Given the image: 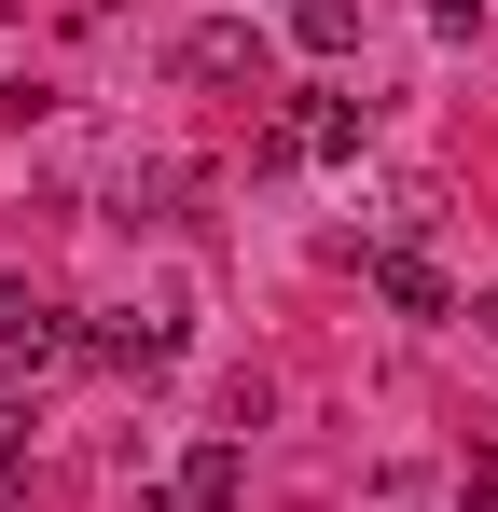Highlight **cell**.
<instances>
[{"mask_svg":"<svg viewBox=\"0 0 498 512\" xmlns=\"http://www.w3.org/2000/svg\"><path fill=\"white\" fill-rule=\"evenodd\" d=\"M139 512H194V499H180V485H139Z\"/></svg>","mask_w":498,"mask_h":512,"instance_id":"obj_9","label":"cell"},{"mask_svg":"<svg viewBox=\"0 0 498 512\" xmlns=\"http://www.w3.org/2000/svg\"><path fill=\"white\" fill-rule=\"evenodd\" d=\"M56 360H83V333L56 319V305H14V319H0V388H42Z\"/></svg>","mask_w":498,"mask_h":512,"instance_id":"obj_3","label":"cell"},{"mask_svg":"<svg viewBox=\"0 0 498 512\" xmlns=\"http://www.w3.org/2000/svg\"><path fill=\"white\" fill-rule=\"evenodd\" d=\"M236 485H249V443H236V429H208V443L180 457V499H194V512H236Z\"/></svg>","mask_w":498,"mask_h":512,"instance_id":"obj_5","label":"cell"},{"mask_svg":"<svg viewBox=\"0 0 498 512\" xmlns=\"http://www.w3.org/2000/svg\"><path fill=\"white\" fill-rule=\"evenodd\" d=\"M83 360H111V374H166V360H180V319H139V305H125V319L83 333Z\"/></svg>","mask_w":498,"mask_h":512,"instance_id":"obj_4","label":"cell"},{"mask_svg":"<svg viewBox=\"0 0 498 512\" xmlns=\"http://www.w3.org/2000/svg\"><path fill=\"white\" fill-rule=\"evenodd\" d=\"M429 28H443V42H471V28H485V0H429Z\"/></svg>","mask_w":498,"mask_h":512,"instance_id":"obj_8","label":"cell"},{"mask_svg":"<svg viewBox=\"0 0 498 512\" xmlns=\"http://www.w3.org/2000/svg\"><path fill=\"white\" fill-rule=\"evenodd\" d=\"M346 153H360V97H332V84L263 125V167H346Z\"/></svg>","mask_w":498,"mask_h":512,"instance_id":"obj_1","label":"cell"},{"mask_svg":"<svg viewBox=\"0 0 498 512\" xmlns=\"http://www.w3.org/2000/svg\"><path fill=\"white\" fill-rule=\"evenodd\" d=\"M291 42H305V56H360V0H291Z\"/></svg>","mask_w":498,"mask_h":512,"instance_id":"obj_7","label":"cell"},{"mask_svg":"<svg viewBox=\"0 0 498 512\" xmlns=\"http://www.w3.org/2000/svg\"><path fill=\"white\" fill-rule=\"evenodd\" d=\"M180 84H249V97H263V28H249V14L180 28Z\"/></svg>","mask_w":498,"mask_h":512,"instance_id":"obj_2","label":"cell"},{"mask_svg":"<svg viewBox=\"0 0 498 512\" xmlns=\"http://www.w3.org/2000/svg\"><path fill=\"white\" fill-rule=\"evenodd\" d=\"M471 319H485V333H498V291H485V305H471Z\"/></svg>","mask_w":498,"mask_h":512,"instance_id":"obj_10","label":"cell"},{"mask_svg":"<svg viewBox=\"0 0 498 512\" xmlns=\"http://www.w3.org/2000/svg\"><path fill=\"white\" fill-rule=\"evenodd\" d=\"M374 291H388L402 319H457V291H443V263H429V250H374Z\"/></svg>","mask_w":498,"mask_h":512,"instance_id":"obj_6","label":"cell"}]
</instances>
